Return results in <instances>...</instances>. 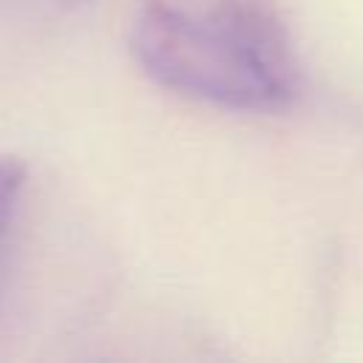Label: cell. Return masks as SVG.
<instances>
[{
    "label": "cell",
    "instance_id": "cell-2",
    "mask_svg": "<svg viewBox=\"0 0 363 363\" xmlns=\"http://www.w3.org/2000/svg\"><path fill=\"white\" fill-rule=\"evenodd\" d=\"M26 187V170L17 159L0 156V292L6 281V264H9V244L20 213V199Z\"/></svg>",
    "mask_w": 363,
    "mask_h": 363
},
{
    "label": "cell",
    "instance_id": "cell-1",
    "mask_svg": "<svg viewBox=\"0 0 363 363\" xmlns=\"http://www.w3.org/2000/svg\"><path fill=\"white\" fill-rule=\"evenodd\" d=\"M130 43L159 85L230 111H281L301 91L295 45L269 0H213L201 11L150 0Z\"/></svg>",
    "mask_w": 363,
    "mask_h": 363
}]
</instances>
